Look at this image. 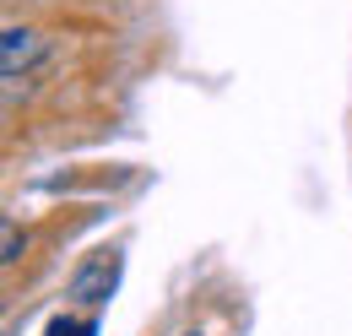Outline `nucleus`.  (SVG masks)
Instances as JSON below:
<instances>
[{"label":"nucleus","mask_w":352,"mask_h":336,"mask_svg":"<svg viewBox=\"0 0 352 336\" xmlns=\"http://www.w3.org/2000/svg\"><path fill=\"white\" fill-rule=\"evenodd\" d=\"M114 282H120V260L114 255H92L87 266L71 277V298L76 304H103V298L114 293Z\"/></svg>","instance_id":"obj_1"},{"label":"nucleus","mask_w":352,"mask_h":336,"mask_svg":"<svg viewBox=\"0 0 352 336\" xmlns=\"http://www.w3.org/2000/svg\"><path fill=\"white\" fill-rule=\"evenodd\" d=\"M38 49H44V39H38L33 28H6V39H0V71H6V76L28 71V65L38 60Z\"/></svg>","instance_id":"obj_2"},{"label":"nucleus","mask_w":352,"mask_h":336,"mask_svg":"<svg viewBox=\"0 0 352 336\" xmlns=\"http://www.w3.org/2000/svg\"><path fill=\"white\" fill-rule=\"evenodd\" d=\"M0 260H6V266L22 260V233H16V222H6V255H0Z\"/></svg>","instance_id":"obj_3"}]
</instances>
